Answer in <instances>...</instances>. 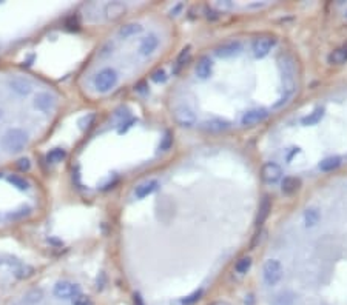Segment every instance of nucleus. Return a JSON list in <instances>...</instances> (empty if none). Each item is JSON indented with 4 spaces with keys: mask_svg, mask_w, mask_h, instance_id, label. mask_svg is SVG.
<instances>
[{
    "mask_svg": "<svg viewBox=\"0 0 347 305\" xmlns=\"http://www.w3.org/2000/svg\"><path fill=\"white\" fill-rule=\"evenodd\" d=\"M67 105L56 80L0 60V171L22 168L56 133Z\"/></svg>",
    "mask_w": 347,
    "mask_h": 305,
    "instance_id": "nucleus-1",
    "label": "nucleus"
},
{
    "mask_svg": "<svg viewBox=\"0 0 347 305\" xmlns=\"http://www.w3.org/2000/svg\"><path fill=\"white\" fill-rule=\"evenodd\" d=\"M50 211L44 179L23 168L0 171V239L42 222Z\"/></svg>",
    "mask_w": 347,
    "mask_h": 305,
    "instance_id": "nucleus-2",
    "label": "nucleus"
},
{
    "mask_svg": "<svg viewBox=\"0 0 347 305\" xmlns=\"http://www.w3.org/2000/svg\"><path fill=\"white\" fill-rule=\"evenodd\" d=\"M65 2H0V60L74 16Z\"/></svg>",
    "mask_w": 347,
    "mask_h": 305,
    "instance_id": "nucleus-3",
    "label": "nucleus"
},
{
    "mask_svg": "<svg viewBox=\"0 0 347 305\" xmlns=\"http://www.w3.org/2000/svg\"><path fill=\"white\" fill-rule=\"evenodd\" d=\"M263 284L267 290H273L276 288L282 279H284V268L281 265L279 261H275V259H269L264 262L263 265Z\"/></svg>",
    "mask_w": 347,
    "mask_h": 305,
    "instance_id": "nucleus-4",
    "label": "nucleus"
},
{
    "mask_svg": "<svg viewBox=\"0 0 347 305\" xmlns=\"http://www.w3.org/2000/svg\"><path fill=\"white\" fill-rule=\"evenodd\" d=\"M175 119L176 122L184 127V128H192L196 125L198 122V117H196V113L188 107V105H179L175 108Z\"/></svg>",
    "mask_w": 347,
    "mask_h": 305,
    "instance_id": "nucleus-5",
    "label": "nucleus"
},
{
    "mask_svg": "<svg viewBox=\"0 0 347 305\" xmlns=\"http://www.w3.org/2000/svg\"><path fill=\"white\" fill-rule=\"evenodd\" d=\"M269 117V111L266 108H255V110H250L247 111L242 119H241V124L244 127H253V125H258L259 122L266 120Z\"/></svg>",
    "mask_w": 347,
    "mask_h": 305,
    "instance_id": "nucleus-6",
    "label": "nucleus"
},
{
    "mask_svg": "<svg viewBox=\"0 0 347 305\" xmlns=\"http://www.w3.org/2000/svg\"><path fill=\"white\" fill-rule=\"evenodd\" d=\"M261 176H263V180L267 182V184H276V182L282 177V170L278 164L267 162V164H264V167L261 170Z\"/></svg>",
    "mask_w": 347,
    "mask_h": 305,
    "instance_id": "nucleus-7",
    "label": "nucleus"
},
{
    "mask_svg": "<svg viewBox=\"0 0 347 305\" xmlns=\"http://www.w3.org/2000/svg\"><path fill=\"white\" fill-rule=\"evenodd\" d=\"M275 43H276L275 37H259L253 42V54L256 57H264L272 51Z\"/></svg>",
    "mask_w": 347,
    "mask_h": 305,
    "instance_id": "nucleus-8",
    "label": "nucleus"
},
{
    "mask_svg": "<svg viewBox=\"0 0 347 305\" xmlns=\"http://www.w3.org/2000/svg\"><path fill=\"white\" fill-rule=\"evenodd\" d=\"M241 49H242V46L238 40H230V42H226L221 46H218L216 54L219 57H233V56H238L241 53Z\"/></svg>",
    "mask_w": 347,
    "mask_h": 305,
    "instance_id": "nucleus-9",
    "label": "nucleus"
},
{
    "mask_svg": "<svg viewBox=\"0 0 347 305\" xmlns=\"http://www.w3.org/2000/svg\"><path fill=\"white\" fill-rule=\"evenodd\" d=\"M211 71H213V62H211V59L207 57V56H202L199 60H198V64L195 67V73L199 79H208L211 76Z\"/></svg>",
    "mask_w": 347,
    "mask_h": 305,
    "instance_id": "nucleus-10",
    "label": "nucleus"
},
{
    "mask_svg": "<svg viewBox=\"0 0 347 305\" xmlns=\"http://www.w3.org/2000/svg\"><path fill=\"white\" fill-rule=\"evenodd\" d=\"M202 128L205 131H210V133H221V131H226L227 128H230V122H227L226 119L214 117V119H210V120L204 122Z\"/></svg>",
    "mask_w": 347,
    "mask_h": 305,
    "instance_id": "nucleus-11",
    "label": "nucleus"
},
{
    "mask_svg": "<svg viewBox=\"0 0 347 305\" xmlns=\"http://www.w3.org/2000/svg\"><path fill=\"white\" fill-rule=\"evenodd\" d=\"M321 221V213L317 207H310L304 211L302 215V222L307 228H313L317 227Z\"/></svg>",
    "mask_w": 347,
    "mask_h": 305,
    "instance_id": "nucleus-12",
    "label": "nucleus"
},
{
    "mask_svg": "<svg viewBox=\"0 0 347 305\" xmlns=\"http://www.w3.org/2000/svg\"><path fill=\"white\" fill-rule=\"evenodd\" d=\"M324 117V108L323 107H318L315 108L312 113H309L307 116H304L301 119V124L304 127H312V125H317L318 122H321V119Z\"/></svg>",
    "mask_w": 347,
    "mask_h": 305,
    "instance_id": "nucleus-13",
    "label": "nucleus"
},
{
    "mask_svg": "<svg viewBox=\"0 0 347 305\" xmlns=\"http://www.w3.org/2000/svg\"><path fill=\"white\" fill-rule=\"evenodd\" d=\"M301 185V180L295 176H289V177H284L282 184H281V190L284 194H293Z\"/></svg>",
    "mask_w": 347,
    "mask_h": 305,
    "instance_id": "nucleus-14",
    "label": "nucleus"
},
{
    "mask_svg": "<svg viewBox=\"0 0 347 305\" xmlns=\"http://www.w3.org/2000/svg\"><path fill=\"white\" fill-rule=\"evenodd\" d=\"M327 60H329L330 65H341V64L347 62V51H345V48L344 46H339V48L333 49L329 54Z\"/></svg>",
    "mask_w": 347,
    "mask_h": 305,
    "instance_id": "nucleus-15",
    "label": "nucleus"
},
{
    "mask_svg": "<svg viewBox=\"0 0 347 305\" xmlns=\"http://www.w3.org/2000/svg\"><path fill=\"white\" fill-rule=\"evenodd\" d=\"M190 57H192V51H190V46H187V48H184L182 49V53L179 54V57H178V60H176V68H175V71L178 73V71H181L188 62H190Z\"/></svg>",
    "mask_w": 347,
    "mask_h": 305,
    "instance_id": "nucleus-16",
    "label": "nucleus"
},
{
    "mask_svg": "<svg viewBox=\"0 0 347 305\" xmlns=\"http://www.w3.org/2000/svg\"><path fill=\"white\" fill-rule=\"evenodd\" d=\"M339 165H341V158L332 156V158L324 159V161L320 164V170H321V171H333V170H336Z\"/></svg>",
    "mask_w": 347,
    "mask_h": 305,
    "instance_id": "nucleus-17",
    "label": "nucleus"
},
{
    "mask_svg": "<svg viewBox=\"0 0 347 305\" xmlns=\"http://www.w3.org/2000/svg\"><path fill=\"white\" fill-rule=\"evenodd\" d=\"M270 210H272V202H270L269 197H264V200H263V204H261V207H259V215H258V224H259V225L264 224V221L267 219Z\"/></svg>",
    "mask_w": 347,
    "mask_h": 305,
    "instance_id": "nucleus-18",
    "label": "nucleus"
},
{
    "mask_svg": "<svg viewBox=\"0 0 347 305\" xmlns=\"http://www.w3.org/2000/svg\"><path fill=\"white\" fill-rule=\"evenodd\" d=\"M250 267H251V259H250V258H242V259H239V261L236 262L235 270H236V273H239V274H245V273L250 270Z\"/></svg>",
    "mask_w": 347,
    "mask_h": 305,
    "instance_id": "nucleus-19",
    "label": "nucleus"
},
{
    "mask_svg": "<svg viewBox=\"0 0 347 305\" xmlns=\"http://www.w3.org/2000/svg\"><path fill=\"white\" fill-rule=\"evenodd\" d=\"M295 155H299V148H290V152H287V155H286V159L290 162Z\"/></svg>",
    "mask_w": 347,
    "mask_h": 305,
    "instance_id": "nucleus-20",
    "label": "nucleus"
},
{
    "mask_svg": "<svg viewBox=\"0 0 347 305\" xmlns=\"http://www.w3.org/2000/svg\"><path fill=\"white\" fill-rule=\"evenodd\" d=\"M208 305H229V303L224 302V300H216V302H211V303H208Z\"/></svg>",
    "mask_w": 347,
    "mask_h": 305,
    "instance_id": "nucleus-21",
    "label": "nucleus"
},
{
    "mask_svg": "<svg viewBox=\"0 0 347 305\" xmlns=\"http://www.w3.org/2000/svg\"><path fill=\"white\" fill-rule=\"evenodd\" d=\"M342 46H344V48H345V51H347V42H345V43H344Z\"/></svg>",
    "mask_w": 347,
    "mask_h": 305,
    "instance_id": "nucleus-22",
    "label": "nucleus"
}]
</instances>
